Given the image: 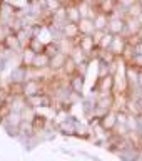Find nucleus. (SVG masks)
Masks as SVG:
<instances>
[{
  "label": "nucleus",
  "instance_id": "20e7f679",
  "mask_svg": "<svg viewBox=\"0 0 142 161\" xmlns=\"http://www.w3.org/2000/svg\"><path fill=\"white\" fill-rule=\"evenodd\" d=\"M125 19L127 17L110 15L109 25H107V32H110L112 35H124V32H125Z\"/></svg>",
  "mask_w": 142,
  "mask_h": 161
},
{
  "label": "nucleus",
  "instance_id": "c756f323",
  "mask_svg": "<svg viewBox=\"0 0 142 161\" xmlns=\"http://www.w3.org/2000/svg\"><path fill=\"white\" fill-rule=\"evenodd\" d=\"M82 2H85V3H89V5H92V7L97 8V0H82Z\"/></svg>",
  "mask_w": 142,
  "mask_h": 161
},
{
  "label": "nucleus",
  "instance_id": "0eeeda50",
  "mask_svg": "<svg viewBox=\"0 0 142 161\" xmlns=\"http://www.w3.org/2000/svg\"><path fill=\"white\" fill-rule=\"evenodd\" d=\"M127 39L124 35H114V40H112V45H110V52H112L115 57H124V52L127 49Z\"/></svg>",
  "mask_w": 142,
  "mask_h": 161
},
{
  "label": "nucleus",
  "instance_id": "f03ea898",
  "mask_svg": "<svg viewBox=\"0 0 142 161\" xmlns=\"http://www.w3.org/2000/svg\"><path fill=\"white\" fill-rule=\"evenodd\" d=\"M75 44H77L79 47L89 55V59H90V60L95 59V57L99 55V47H97V44H95V40H94L92 35H80Z\"/></svg>",
  "mask_w": 142,
  "mask_h": 161
},
{
  "label": "nucleus",
  "instance_id": "39448f33",
  "mask_svg": "<svg viewBox=\"0 0 142 161\" xmlns=\"http://www.w3.org/2000/svg\"><path fill=\"white\" fill-rule=\"evenodd\" d=\"M27 104L34 109H40V108H50L52 106V96L49 92L39 94V96H32L27 99Z\"/></svg>",
  "mask_w": 142,
  "mask_h": 161
},
{
  "label": "nucleus",
  "instance_id": "f3484780",
  "mask_svg": "<svg viewBox=\"0 0 142 161\" xmlns=\"http://www.w3.org/2000/svg\"><path fill=\"white\" fill-rule=\"evenodd\" d=\"M35 54L30 47H25L22 52H20V65L25 69H30L32 67V64H34V60H35Z\"/></svg>",
  "mask_w": 142,
  "mask_h": 161
},
{
  "label": "nucleus",
  "instance_id": "423d86ee",
  "mask_svg": "<svg viewBox=\"0 0 142 161\" xmlns=\"http://www.w3.org/2000/svg\"><path fill=\"white\" fill-rule=\"evenodd\" d=\"M100 126L107 131V133H112V131L117 128V111L112 109V111H109V113H105L104 116H100Z\"/></svg>",
  "mask_w": 142,
  "mask_h": 161
},
{
  "label": "nucleus",
  "instance_id": "bb28decb",
  "mask_svg": "<svg viewBox=\"0 0 142 161\" xmlns=\"http://www.w3.org/2000/svg\"><path fill=\"white\" fill-rule=\"evenodd\" d=\"M45 119L44 116H34V119H32V126H34V129H40V128H44L45 126Z\"/></svg>",
  "mask_w": 142,
  "mask_h": 161
},
{
  "label": "nucleus",
  "instance_id": "ddd939ff",
  "mask_svg": "<svg viewBox=\"0 0 142 161\" xmlns=\"http://www.w3.org/2000/svg\"><path fill=\"white\" fill-rule=\"evenodd\" d=\"M2 42L5 44V47H7L10 52H22V50H24L22 44H20V40H18V37H17V34H15V32H8L3 37Z\"/></svg>",
  "mask_w": 142,
  "mask_h": 161
},
{
  "label": "nucleus",
  "instance_id": "a878e982",
  "mask_svg": "<svg viewBox=\"0 0 142 161\" xmlns=\"http://www.w3.org/2000/svg\"><path fill=\"white\" fill-rule=\"evenodd\" d=\"M127 17H134V19H140L142 17V7H140L139 2L135 5H132V7L127 10Z\"/></svg>",
  "mask_w": 142,
  "mask_h": 161
},
{
  "label": "nucleus",
  "instance_id": "f257e3e1",
  "mask_svg": "<svg viewBox=\"0 0 142 161\" xmlns=\"http://www.w3.org/2000/svg\"><path fill=\"white\" fill-rule=\"evenodd\" d=\"M44 92H47V80H35V79H30V80H25V82H24L22 96H24L25 99L32 97V96L44 94Z\"/></svg>",
  "mask_w": 142,
  "mask_h": 161
},
{
  "label": "nucleus",
  "instance_id": "6ab92c4d",
  "mask_svg": "<svg viewBox=\"0 0 142 161\" xmlns=\"http://www.w3.org/2000/svg\"><path fill=\"white\" fill-rule=\"evenodd\" d=\"M49 65H50V57L45 52L42 54H37L35 55V60L32 64L34 69H39V70H49Z\"/></svg>",
  "mask_w": 142,
  "mask_h": 161
},
{
  "label": "nucleus",
  "instance_id": "2eb2a0df",
  "mask_svg": "<svg viewBox=\"0 0 142 161\" xmlns=\"http://www.w3.org/2000/svg\"><path fill=\"white\" fill-rule=\"evenodd\" d=\"M77 123L79 121H75V118H67L65 121H60L59 123V131L65 136H72V134H75Z\"/></svg>",
  "mask_w": 142,
  "mask_h": 161
},
{
  "label": "nucleus",
  "instance_id": "412c9836",
  "mask_svg": "<svg viewBox=\"0 0 142 161\" xmlns=\"http://www.w3.org/2000/svg\"><path fill=\"white\" fill-rule=\"evenodd\" d=\"M65 10H67V22L79 24V20L82 19V15H80V12H79L77 3H67L65 5Z\"/></svg>",
  "mask_w": 142,
  "mask_h": 161
},
{
  "label": "nucleus",
  "instance_id": "2f4dec72",
  "mask_svg": "<svg viewBox=\"0 0 142 161\" xmlns=\"http://www.w3.org/2000/svg\"><path fill=\"white\" fill-rule=\"evenodd\" d=\"M2 86H3V84H2V75H0V89H2Z\"/></svg>",
  "mask_w": 142,
  "mask_h": 161
},
{
  "label": "nucleus",
  "instance_id": "5701e85b",
  "mask_svg": "<svg viewBox=\"0 0 142 161\" xmlns=\"http://www.w3.org/2000/svg\"><path fill=\"white\" fill-rule=\"evenodd\" d=\"M117 59H119V57H115V55L110 52V50H100V49H99V55H97V60H99V62L110 65V64H114Z\"/></svg>",
  "mask_w": 142,
  "mask_h": 161
},
{
  "label": "nucleus",
  "instance_id": "7ed1b4c3",
  "mask_svg": "<svg viewBox=\"0 0 142 161\" xmlns=\"http://www.w3.org/2000/svg\"><path fill=\"white\" fill-rule=\"evenodd\" d=\"M94 89L97 91V94H114L115 75L107 74V75H102V77H97V84H95Z\"/></svg>",
  "mask_w": 142,
  "mask_h": 161
},
{
  "label": "nucleus",
  "instance_id": "dca6fc26",
  "mask_svg": "<svg viewBox=\"0 0 142 161\" xmlns=\"http://www.w3.org/2000/svg\"><path fill=\"white\" fill-rule=\"evenodd\" d=\"M119 5V0H97V10L102 14L112 15Z\"/></svg>",
  "mask_w": 142,
  "mask_h": 161
},
{
  "label": "nucleus",
  "instance_id": "393cba45",
  "mask_svg": "<svg viewBox=\"0 0 142 161\" xmlns=\"http://www.w3.org/2000/svg\"><path fill=\"white\" fill-rule=\"evenodd\" d=\"M44 7H45V12L49 14H54L55 10H59L60 7H64L59 0H44Z\"/></svg>",
  "mask_w": 142,
  "mask_h": 161
},
{
  "label": "nucleus",
  "instance_id": "473e14b6",
  "mask_svg": "<svg viewBox=\"0 0 142 161\" xmlns=\"http://www.w3.org/2000/svg\"><path fill=\"white\" fill-rule=\"evenodd\" d=\"M139 133H140V136H142V126H140V129H139Z\"/></svg>",
  "mask_w": 142,
  "mask_h": 161
},
{
  "label": "nucleus",
  "instance_id": "7c9ffc66",
  "mask_svg": "<svg viewBox=\"0 0 142 161\" xmlns=\"http://www.w3.org/2000/svg\"><path fill=\"white\" fill-rule=\"evenodd\" d=\"M79 2H80V0H69L67 3H79Z\"/></svg>",
  "mask_w": 142,
  "mask_h": 161
},
{
  "label": "nucleus",
  "instance_id": "1a4fd4ad",
  "mask_svg": "<svg viewBox=\"0 0 142 161\" xmlns=\"http://www.w3.org/2000/svg\"><path fill=\"white\" fill-rule=\"evenodd\" d=\"M125 79H127L129 89L135 87V86H142L140 84V69L132 64H127V67H125Z\"/></svg>",
  "mask_w": 142,
  "mask_h": 161
},
{
  "label": "nucleus",
  "instance_id": "9b49d317",
  "mask_svg": "<svg viewBox=\"0 0 142 161\" xmlns=\"http://www.w3.org/2000/svg\"><path fill=\"white\" fill-rule=\"evenodd\" d=\"M67 59H69V54L64 52V50H60V52H57L55 55H52V57H50V65H49L50 72H54V74L60 72Z\"/></svg>",
  "mask_w": 142,
  "mask_h": 161
},
{
  "label": "nucleus",
  "instance_id": "cd10ccee",
  "mask_svg": "<svg viewBox=\"0 0 142 161\" xmlns=\"http://www.w3.org/2000/svg\"><path fill=\"white\" fill-rule=\"evenodd\" d=\"M127 64H132V65H135V67L142 69V54L140 52H135L134 57L130 59V62H127Z\"/></svg>",
  "mask_w": 142,
  "mask_h": 161
},
{
  "label": "nucleus",
  "instance_id": "6e6552de",
  "mask_svg": "<svg viewBox=\"0 0 142 161\" xmlns=\"http://www.w3.org/2000/svg\"><path fill=\"white\" fill-rule=\"evenodd\" d=\"M67 84H69V89L72 91V92H77V94L82 96L84 87H85V75L79 74V72L70 75V77L67 79Z\"/></svg>",
  "mask_w": 142,
  "mask_h": 161
},
{
  "label": "nucleus",
  "instance_id": "f8f14e48",
  "mask_svg": "<svg viewBox=\"0 0 142 161\" xmlns=\"http://www.w3.org/2000/svg\"><path fill=\"white\" fill-rule=\"evenodd\" d=\"M142 30V20L140 19H134V17H127L125 19V32L124 37H132V35L140 34Z\"/></svg>",
  "mask_w": 142,
  "mask_h": 161
},
{
  "label": "nucleus",
  "instance_id": "aec40b11",
  "mask_svg": "<svg viewBox=\"0 0 142 161\" xmlns=\"http://www.w3.org/2000/svg\"><path fill=\"white\" fill-rule=\"evenodd\" d=\"M79 29H80V35H94V32H95L94 19H80Z\"/></svg>",
  "mask_w": 142,
  "mask_h": 161
},
{
  "label": "nucleus",
  "instance_id": "4468645a",
  "mask_svg": "<svg viewBox=\"0 0 142 161\" xmlns=\"http://www.w3.org/2000/svg\"><path fill=\"white\" fill-rule=\"evenodd\" d=\"M69 57L74 60L77 65H82V64H87V62H90V59H89V55L84 52L82 49L79 47L77 44H74V47L70 49V52H69Z\"/></svg>",
  "mask_w": 142,
  "mask_h": 161
},
{
  "label": "nucleus",
  "instance_id": "c85d7f7f",
  "mask_svg": "<svg viewBox=\"0 0 142 161\" xmlns=\"http://www.w3.org/2000/svg\"><path fill=\"white\" fill-rule=\"evenodd\" d=\"M137 2H139V0H119V7H122L125 12H127V10L132 7V5H135Z\"/></svg>",
  "mask_w": 142,
  "mask_h": 161
},
{
  "label": "nucleus",
  "instance_id": "9d476101",
  "mask_svg": "<svg viewBox=\"0 0 142 161\" xmlns=\"http://www.w3.org/2000/svg\"><path fill=\"white\" fill-rule=\"evenodd\" d=\"M62 37L67 39V40H74V42H77V39L80 37L79 24H75V22H65L62 25Z\"/></svg>",
  "mask_w": 142,
  "mask_h": 161
},
{
  "label": "nucleus",
  "instance_id": "72a5a7b5",
  "mask_svg": "<svg viewBox=\"0 0 142 161\" xmlns=\"http://www.w3.org/2000/svg\"><path fill=\"white\" fill-rule=\"evenodd\" d=\"M139 3H140V7H142V0H139Z\"/></svg>",
  "mask_w": 142,
  "mask_h": 161
},
{
  "label": "nucleus",
  "instance_id": "b1692460",
  "mask_svg": "<svg viewBox=\"0 0 142 161\" xmlns=\"http://www.w3.org/2000/svg\"><path fill=\"white\" fill-rule=\"evenodd\" d=\"M27 47H30L35 54H42V52H45V47H47V44H45L44 40H40L39 37H32Z\"/></svg>",
  "mask_w": 142,
  "mask_h": 161
},
{
  "label": "nucleus",
  "instance_id": "a211bd4d",
  "mask_svg": "<svg viewBox=\"0 0 142 161\" xmlns=\"http://www.w3.org/2000/svg\"><path fill=\"white\" fill-rule=\"evenodd\" d=\"M109 19H110V15H107V14H102V12H99V10H97V14H95V17H94V25H95V30H99V32H107Z\"/></svg>",
  "mask_w": 142,
  "mask_h": 161
},
{
  "label": "nucleus",
  "instance_id": "4be33fe9",
  "mask_svg": "<svg viewBox=\"0 0 142 161\" xmlns=\"http://www.w3.org/2000/svg\"><path fill=\"white\" fill-rule=\"evenodd\" d=\"M77 72H79V65L69 57L67 60H65V64H64L62 70H60V74H64L65 77H70V75H74V74H77Z\"/></svg>",
  "mask_w": 142,
  "mask_h": 161
}]
</instances>
